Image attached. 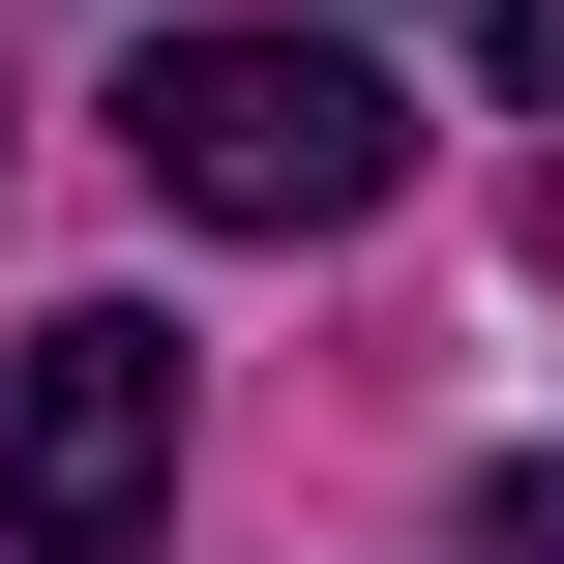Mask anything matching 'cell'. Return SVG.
Listing matches in <instances>:
<instances>
[{
	"instance_id": "6da1fadb",
	"label": "cell",
	"mask_w": 564,
	"mask_h": 564,
	"mask_svg": "<svg viewBox=\"0 0 564 564\" xmlns=\"http://www.w3.org/2000/svg\"><path fill=\"white\" fill-rule=\"evenodd\" d=\"M119 149H149V208H208V238H357V208L416 178V119H387L357 30H149V59H119Z\"/></svg>"
},
{
	"instance_id": "7a4b0ae2",
	"label": "cell",
	"mask_w": 564,
	"mask_h": 564,
	"mask_svg": "<svg viewBox=\"0 0 564 564\" xmlns=\"http://www.w3.org/2000/svg\"><path fill=\"white\" fill-rule=\"evenodd\" d=\"M0 535L30 564H149L178 535V327L149 297H59L0 357Z\"/></svg>"
},
{
	"instance_id": "3957f363",
	"label": "cell",
	"mask_w": 564,
	"mask_h": 564,
	"mask_svg": "<svg viewBox=\"0 0 564 564\" xmlns=\"http://www.w3.org/2000/svg\"><path fill=\"white\" fill-rule=\"evenodd\" d=\"M446 564H564V476H535V446H506V476L446 506Z\"/></svg>"
},
{
	"instance_id": "277c9868",
	"label": "cell",
	"mask_w": 564,
	"mask_h": 564,
	"mask_svg": "<svg viewBox=\"0 0 564 564\" xmlns=\"http://www.w3.org/2000/svg\"><path fill=\"white\" fill-rule=\"evenodd\" d=\"M506 119H564V0H506Z\"/></svg>"
}]
</instances>
